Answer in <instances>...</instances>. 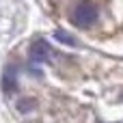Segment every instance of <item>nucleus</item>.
<instances>
[{"label":"nucleus","mask_w":123,"mask_h":123,"mask_svg":"<svg viewBox=\"0 0 123 123\" xmlns=\"http://www.w3.org/2000/svg\"><path fill=\"white\" fill-rule=\"evenodd\" d=\"M15 89H17V76H15V69H13V67H6L4 74H2V91H4L6 95H11Z\"/></svg>","instance_id":"7ed1b4c3"},{"label":"nucleus","mask_w":123,"mask_h":123,"mask_svg":"<svg viewBox=\"0 0 123 123\" xmlns=\"http://www.w3.org/2000/svg\"><path fill=\"white\" fill-rule=\"evenodd\" d=\"M50 56H52V50H50V45H48L43 39H39V41H35V43L30 45V58H32L35 63L50 61Z\"/></svg>","instance_id":"f03ea898"},{"label":"nucleus","mask_w":123,"mask_h":123,"mask_svg":"<svg viewBox=\"0 0 123 123\" xmlns=\"http://www.w3.org/2000/svg\"><path fill=\"white\" fill-rule=\"evenodd\" d=\"M97 22V9L91 2H80L74 9V24L76 26H93Z\"/></svg>","instance_id":"f257e3e1"},{"label":"nucleus","mask_w":123,"mask_h":123,"mask_svg":"<svg viewBox=\"0 0 123 123\" xmlns=\"http://www.w3.org/2000/svg\"><path fill=\"white\" fill-rule=\"evenodd\" d=\"M56 37H58L63 43H69V45H74V43H76V41H74V37H71V35H67V32H63V30H58V32H56Z\"/></svg>","instance_id":"20e7f679"}]
</instances>
